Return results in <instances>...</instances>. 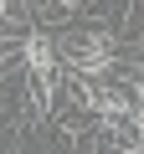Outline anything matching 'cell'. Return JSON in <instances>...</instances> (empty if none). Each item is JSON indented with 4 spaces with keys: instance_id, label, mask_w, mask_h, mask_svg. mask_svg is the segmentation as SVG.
Returning a JSON list of instances; mask_svg holds the SVG:
<instances>
[{
    "instance_id": "277c9868",
    "label": "cell",
    "mask_w": 144,
    "mask_h": 154,
    "mask_svg": "<svg viewBox=\"0 0 144 154\" xmlns=\"http://www.w3.org/2000/svg\"><path fill=\"white\" fill-rule=\"evenodd\" d=\"M129 93H134V103L144 108V72H134V82H129Z\"/></svg>"
},
{
    "instance_id": "7a4b0ae2",
    "label": "cell",
    "mask_w": 144,
    "mask_h": 154,
    "mask_svg": "<svg viewBox=\"0 0 144 154\" xmlns=\"http://www.w3.org/2000/svg\"><path fill=\"white\" fill-rule=\"evenodd\" d=\"M67 82H72V98H77L93 118H134L139 113L134 93H124L118 82H98V77H77V72H72Z\"/></svg>"
},
{
    "instance_id": "5b68a950",
    "label": "cell",
    "mask_w": 144,
    "mask_h": 154,
    "mask_svg": "<svg viewBox=\"0 0 144 154\" xmlns=\"http://www.w3.org/2000/svg\"><path fill=\"white\" fill-rule=\"evenodd\" d=\"M16 16V0H0V21H11Z\"/></svg>"
},
{
    "instance_id": "3957f363",
    "label": "cell",
    "mask_w": 144,
    "mask_h": 154,
    "mask_svg": "<svg viewBox=\"0 0 144 154\" xmlns=\"http://www.w3.org/2000/svg\"><path fill=\"white\" fill-rule=\"evenodd\" d=\"M21 62H26V77H57V36H46V31H31V36H21Z\"/></svg>"
},
{
    "instance_id": "6da1fadb",
    "label": "cell",
    "mask_w": 144,
    "mask_h": 154,
    "mask_svg": "<svg viewBox=\"0 0 144 154\" xmlns=\"http://www.w3.org/2000/svg\"><path fill=\"white\" fill-rule=\"evenodd\" d=\"M118 41L108 31H77V36H57V57L67 62V72H77V77H108L118 67Z\"/></svg>"
}]
</instances>
